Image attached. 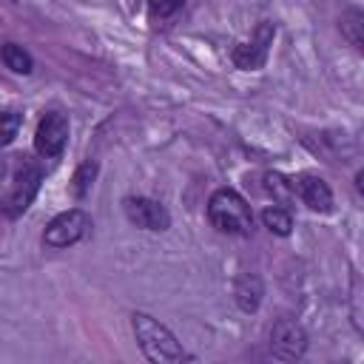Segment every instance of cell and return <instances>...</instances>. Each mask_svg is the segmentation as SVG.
<instances>
[{"instance_id":"1","label":"cell","mask_w":364,"mask_h":364,"mask_svg":"<svg viewBox=\"0 0 364 364\" xmlns=\"http://www.w3.org/2000/svg\"><path fill=\"white\" fill-rule=\"evenodd\" d=\"M131 324H134V336L142 347V353L156 361V364H173V361H185L188 353L182 350V344L176 341V336L159 324L156 318H151L148 313H134L131 316Z\"/></svg>"},{"instance_id":"2","label":"cell","mask_w":364,"mask_h":364,"mask_svg":"<svg viewBox=\"0 0 364 364\" xmlns=\"http://www.w3.org/2000/svg\"><path fill=\"white\" fill-rule=\"evenodd\" d=\"M208 219L216 230L233 233V236H247L253 228V210L245 202V196L236 193L233 188L213 191V196L208 202Z\"/></svg>"},{"instance_id":"3","label":"cell","mask_w":364,"mask_h":364,"mask_svg":"<svg viewBox=\"0 0 364 364\" xmlns=\"http://www.w3.org/2000/svg\"><path fill=\"white\" fill-rule=\"evenodd\" d=\"M14 165H11V176H9V185H6V193L0 199L3 205V213L6 216H20L37 196L40 191V179H43V171L28 162L26 156H11Z\"/></svg>"},{"instance_id":"4","label":"cell","mask_w":364,"mask_h":364,"mask_svg":"<svg viewBox=\"0 0 364 364\" xmlns=\"http://www.w3.org/2000/svg\"><path fill=\"white\" fill-rule=\"evenodd\" d=\"M91 228V219L85 210L80 208H71V210H63L57 213L48 225H46V233H43V242L48 247H71L77 245Z\"/></svg>"},{"instance_id":"5","label":"cell","mask_w":364,"mask_h":364,"mask_svg":"<svg viewBox=\"0 0 364 364\" xmlns=\"http://www.w3.org/2000/svg\"><path fill=\"white\" fill-rule=\"evenodd\" d=\"M68 142V117L60 114V111H48L40 125H37V134H34V151L46 159L51 156H60L63 148Z\"/></svg>"},{"instance_id":"6","label":"cell","mask_w":364,"mask_h":364,"mask_svg":"<svg viewBox=\"0 0 364 364\" xmlns=\"http://www.w3.org/2000/svg\"><path fill=\"white\" fill-rule=\"evenodd\" d=\"M270 350H273V355L282 358V361H296V358H301L304 350H307V333H304L296 321L279 318V321L273 324V330H270Z\"/></svg>"},{"instance_id":"7","label":"cell","mask_w":364,"mask_h":364,"mask_svg":"<svg viewBox=\"0 0 364 364\" xmlns=\"http://www.w3.org/2000/svg\"><path fill=\"white\" fill-rule=\"evenodd\" d=\"M125 216L145 230H168L171 228V213L165 210V205H159L156 199L148 196H128L125 202Z\"/></svg>"},{"instance_id":"8","label":"cell","mask_w":364,"mask_h":364,"mask_svg":"<svg viewBox=\"0 0 364 364\" xmlns=\"http://www.w3.org/2000/svg\"><path fill=\"white\" fill-rule=\"evenodd\" d=\"M270 43H273V23H259V26H256V37H253L250 43H239L230 57H233V63H236L239 68L256 71V68L264 65Z\"/></svg>"},{"instance_id":"9","label":"cell","mask_w":364,"mask_h":364,"mask_svg":"<svg viewBox=\"0 0 364 364\" xmlns=\"http://www.w3.org/2000/svg\"><path fill=\"white\" fill-rule=\"evenodd\" d=\"M290 182H293V191L301 196V202L310 210L327 213L333 208V191H330V185L321 176H316V173H299Z\"/></svg>"},{"instance_id":"10","label":"cell","mask_w":364,"mask_h":364,"mask_svg":"<svg viewBox=\"0 0 364 364\" xmlns=\"http://www.w3.org/2000/svg\"><path fill=\"white\" fill-rule=\"evenodd\" d=\"M262 301V279L256 273H245L239 276L236 282V304L245 310V313H253Z\"/></svg>"},{"instance_id":"11","label":"cell","mask_w":364,"mask_h":364,"mask_svg":"<svg viewBox=\"0 0 364 364\" xmlns=\"http://www.w3.org/2000/svg\"><path fill=\"white\" fill-rule=\"evenodd\" d=\"M3 63H6V68H11L14 74H28V71L34 68L31 54H28L23 46H17V43H6V46H3Z\"/></svg>"},{"instance_id":"12","label":"cell","mask_w":364,"mask_h":364,"mask_svg":"<svg viewBox=\"0 0 364 364\" xmlns=\"http://www.w3.org/2000/svg\"><path fill=\"white\" fill-rule=\"evenodd\" d=\"M262 222H264V228H267V230H273V233H279V236H287V233L293 230V216H290V210H287V208H282V205L264 208Z\"/></svg>"},{"instance_id":"13","label":"cell","mask_w":364,"mask_h":364,"mask_svg":"<svg viewBox=\"0 0 364 364\" xmlns=\"http://www.w3.org/2000/svg\"><path fill=\"white\" fill-rule=\"evenodd\" d=\"M94 176H97V162H94V159L82 162V165L74 171V179H71V193H74L77 199H82V196L91 191Z\"/></svg>"},{"instance_id":"14","label":"cell","mask_w":364,"mask_h":364,"mask_svg":"<svg viewBox=\"0 0 364 364\" xmlns=\"http://www.w3.org/2000/svg\"><path fill=\"white\" fill-rule=\"evenodd\" d=\"M361 28H364V14H361V11H347V14L341 17V34H344L355 48L364 46V34H361Z\"/></svg>"},{"instance_id":"15","label":"cell","mask_w":364,"mask_h":364,"mask_svg":"<svg viewBox=\"0 0 364 364\" xmlns=\"http://www.w3.org/2000/svg\"><path fill=\"white\" fill-rule=\"evenodd\" d=\"M264 188H267V193H273L282 205L290 202V196L296 193V191H293V182H290L287 176H282V173H267V176H264Z\"/></svg>"},{"instance_id":"16","label":"cell","mask_w":364,"mask_h":364,"mask_svg":"<svg viewBox=\"0 0 364 364\" xmlns=\"http://www.w3.org/2000/svg\"><path fill=\"white\" fill-rule=\"evenodd\" d=\"M20 122H23V117L17 111H3L0 114V145H9L17 136Z\"/></svg>"},{"instance_id":"17","label":"cell","mask_w":364,"mask_h":364,"mask_svg":"<svg viewBox=\"0 0 364 364\" xmlns=\"http://www.w3.org/2000/svg\"><path fill=\"white\" fill-rule=\"evenodd\" d=\"M182 3L185 0H148L154 17H171V14H176L182 9Z\"/></svg>"},{"instance_id":"18","label":"cell","mask_w":364,"mask_h":364,"mask_svg":"<svg viewBox=\"0 0 364 364\" xmlns=\"http://www.w3.org/2000/svg\"><path fill=\"white\" fill-rule=\"evenodd\" d=\"M9 176H11V162L0 159V196H3V188L9 185Z\"/></svg>"}]
</instances>
